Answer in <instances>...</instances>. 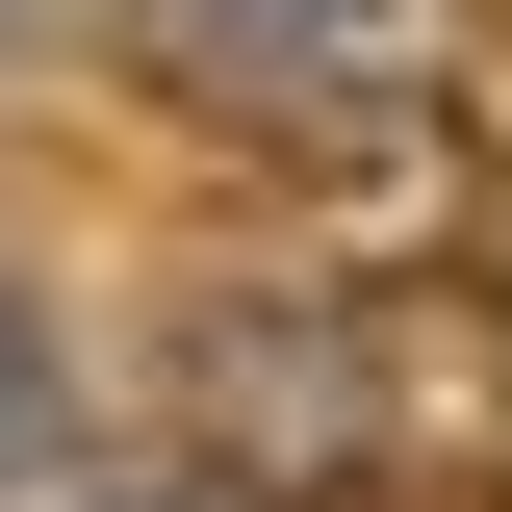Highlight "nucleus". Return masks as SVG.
Wrapping results in <instances>:
<instances>
[{"label":"nucleus","instance_id":"3","mask_svg":"<svg viewBox=\"0 0 512 512\" xmlns=\"http://www.w3.org/2000/svg\"><path fill=\"white\" fill-rule=\"evenodd\" d=\"M52 512H205V487H52Z\"/></svg>","mask_w":512,"mask_h":512},{"label":"nucleus","instance_id":"1","mask_svg":"<svg viewBox=\"0 0 512 512\" xmlns=\"http://www.w3.org/2000/svg\"><path fill=\"white\" fill-rule=\"evenodd\" d=\"M154 77H205L231 128H333V154H384V128L436 103V0H103Z\"/></svg>","mask_w":512,"mask_h":512},{"label":"nucleus","instance_id":"2","mask_svg":"<svg viewBox=\"0 0 512 512\" xmlns=\"http://www.w3.org/2000/svg\"><path fill=\"white\" fill-rule=\"evenodd\" d=\"M77 487V359H52V308L0 282V512H52Z\"/></svg>","mask_w":512,"mask_h":512}]
</instances>
